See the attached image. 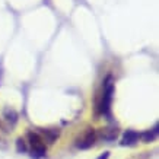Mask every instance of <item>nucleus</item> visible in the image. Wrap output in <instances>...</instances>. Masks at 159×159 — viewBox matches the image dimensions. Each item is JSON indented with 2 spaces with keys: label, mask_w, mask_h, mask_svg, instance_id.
<instances>
[{
  "label": "nucleus",
  "mask_w": 159,
  "mask_h": 159,
  "mask_svg": "<svg viewBox=\"0 0 159 159\" xmlns=\"http://www.w3.org/2000/svg\"><path fill=\"white\" fill-rule=\"evenodd\" d=\"M112 93H114V80H112V76H107V79L104 80V89H102V93H101V101L98 104V111L101 114H108L110 112Z\"/></svg>",
  "instance_id": "nucleus-1"
},
{
  "label": "nucleus",
  "mask_w": 159,
  "mask_h": 159,
  "mask_svg": "<svg viewBox=\"0 0 159 159\" xmlns=\"http://www.w3.org/2000/svg\"><path fill=\"white\" fill-rule=\"evenodd\" d=\"M28 140L29 145H31V153L35 159H39L45 156L47 153V148H45V143H44L43 137L38 134V133H28Z\"/></svg>",
  "instance_id": "nucleus-2"
},
{
  "label": "nucleus",
  "mask_w": 159,
  "mask_h": 159,
  "mask_svg": "<svg viewBox=\"0 0 159 159\" xmlns=\"http://www.w3.org/2000/svg\"><path fill=\"white\" fill-rule=\"evenodd\" d=\"M95 140H97V131L93 130V129H88V130L83 133L82 137L77 140L76 145L79 149H89V148L93 146Z\"/></svg>",
  "instance_id": "nucleus-3"
},
{
  "label": "nucleus",
  "mask_w": 159,
  "mask_h": 159,
  "mask_svg": "<svg viewBox=\"0 0 159 159\" xmlns=\"http://www.w3.org/2000/svg\"><path fill=\"white\" fill-rule=\"evenodd\" d=\"M140 139V134L134 130H127L121 137V145L123 146H133L136 145Z\"/></svg>",
  "instance_id": "nucleus-4"
},
{
  "label": "nucleus",
  "mask_w": 159,
  "mask_h": 159,
  "mask_svg": "<svg viewBox=\"0 0 159 159\" xmlns=\"http://www.w3.org/2000/svg\"><path fill=\"white\" fill-rule=\"evenodd\" d=\"M60 136V131L54 130V129H47V130H43V140L44 142H48V143H54L56 140L58 139Z\"/></svg>",
  "instance_id": "nucleus-5"
},
{
  "label": "nucleus",
  "mask_w": 159,
  "mask_h": 159,
  "mask_svg": "<svg viewBox=\"0 0 159 159\" xmlns=\"http://www.w3.org/2000/svg\"><path fill=\"white\" fill-rule=\"evenodd\" d=\"M156 136H158V125L155 127L153 130H148V131H145V133H142L140 137L143 139L145 143H150V142H153V140L156 139Z\"/></svg>",
  "instance_id": "nucleus-6"
},
{
  "label": "nucleus",
  "mask_w": 159,
  "mask_h": 159,
  "mask_svg": "<svg viewBox=\"0 0 159 159\" xmlns=\"http://www.w3.org/2000/svg\"><path fill=\"white\" fill-rule=\"evenodd\" d=\"M5 118L7 121L15 123V121H16V118H18V114H16V111H15V110H9V108H6V110H5Z\"/></svg>",
  "instance_id": "nucleus-7"
},
{
  "label": "nucleus",
  "mask_w": 159,
  "mask_h": 159,
  "mask_svg": "<svg viewBox=\"0 0 159 159\" xmlns=\"http://www.w3.org/2000/svg\"><path fill=\"white\" fill-rule=\"evenodd\" d=\"M16 148H18V152H26V145H25L24 139H18L16 140Z\"/></svg>",
  "instance_id": "nucleus-8"
},
{
  "label": "nucleus",
  "mask_w": 159,
  "mask_h": 159,
  "mask_svg": "<svg viewBox=\"0 0 159 159\" xmlns=\"http://www.w3.org/2000/svg\"><path fill=\"white\" fill-rule=\"evenodd\" d=\"M108 156H110V153H108V152H104L98 159H108Z\"/></svg>",
  "instance_id": "nucleus-9"
}]
</instances>
